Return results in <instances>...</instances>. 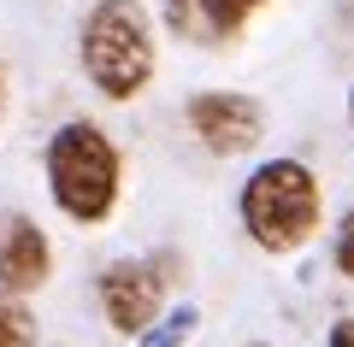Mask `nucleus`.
Segmentation results:
<instances>
[{
	"label": "nucleus",
	"mask_w": 354,
	"mask_h": 347,
	"mask_svg": "<svg viewBox=\"0 0 354 347\" xmlns=\"http://www.w3.org/2000/svg\"><path fill=\"white\" fill-rule=\"evenodd\" d=\"M48 188L71 224H106L118 206V148L101 124L71 118L48 141Z\"/></svg>",
	"instance_id": "nucleus-1"
},
{
	"label": "nucleus",
	"mask_w": 354,
	"mask_h": 347,
	"mask_svg": "<svg viewBox=\"0 0 354 347\" xmlns=\"http://www.w3.org/2000/svg\"><path fill=\"white\" fill-rule=\"evenodd\" d=\"M319 177L301 159H266L242 183V230L266 253H295L319 230Z\"/></svg>",
	"instance_id": "nucleus-2"
},
{
	"label": "nucleus",
	"mask_w": 354,
	"mask_h": 347,
	"mask_svg": "<svg viewBox=\"0 0 354 347\" xmlns=\"http://www.w3.org/2000/svg\"><path fill=\"white\" fill-rule=\"evenodd\" d=\"M83 71L106 100H136L153 77V24L136 0H101L83 24Z\"/></svg>",
	"instance_id": "nucleus-3"
},
{
	"label": "nucleus",
	"mask_w": 354,
	"mask_h": 347,
	"mask_svg": "<svg viewBox=\"0 0 354 347\" xmlns=\"http://www.w3.org/2000/svg\"><path fill=\"white\" fill-rule=\"evenodd\" d=\"M189 130L201 136L207 153L230 159V153H248L254 141L266 136V112L254 95H230V88H213V95L189 100Z\"/></svg>",
	"instance_id": "nucleus-4"
},
{
	"label": "nucleus",
	"mask_w": 354,
	"mask_h": 347,
	"mask_svg": "<svg viewBox=\"0 0 354 347\" xmlns=\"http://www.w3.org/2000/svg\"><path fill=\"white\" fill-rule=\"evenodd\" d=\"M101 312H106L113 330L142 335L153 324V312H160V277L142 259H113L101 271Z\"/></svg>",
	"instance_id": "nucleus-5"
},
{
	"label": "nucleus",
	"mask_w": 354,
	"mask_h": 347,
	"mask_svg": "<svg viewBox=\"0 0 354 347\" xmlns=\"http://www.w3.org/2000/svg\"><path fill=\"white\" fill-rule=\"evenodd\" d=\"M53 271V248L41 236V224L30 212H0V288L30 295Z\"/></svg>",
	"instance_id": "nucleus-6"
},
{
	"label": "nucleus",
	"mask_w": 354,
	"mask_h": 347,
	"mask_svg": "<svg viewBox=\"0 0 354 347\" xmlns=\"http://www.w3.org/2000/svg\"><path fill=\"white\" fill-rule=\"evenodd\" d=\"M195 324H201V312H195V306H177V312H165L160 324H148L136 341H142V347H183V341L195 335Z\"/></svg>",
	"instance_id": "nucleus-7"
},
{
	"label": "nucleus",
	"mask_w": 354,
	"mask_h": 347,
	"mask_svg": "<svg viewBox=\"0 0 354 347\" xmlns=\"http://www.w3.org/2000/svg\"><path fill=\"white\" fill-rule=\"evenodd\" d=\"M36 341V318L18 306L12 288H0V347H30Z\"/></svg>",
	"instance_id": "nucleus-8"
},
{
	"label": "nucleus",
	"mask_w": 354,
	"mask_h": 347,
	"mask_svg": "<svg viewBox=\"0 0 354 347\" xmlns=\"http://www.w3.org/2000/svg\"><path fill=\"white\" fill-rule=\"evenodd\" d=\"M260 6V0H207V18H213V36H236L242 24H248V12Z\"/></svg>",
	"instance_id": "nucleus-9"
},
{
	"label": "nucleus",
	"mask_w": 354,
	"mask_h": 347,
	"mask_svg": "<svg viewBox=\"0 0 354 347\" xmlns=\"http://www.w3.org/2000/svg\"><path fill=\"white\" fill-rule=\"evenodd\" d=\"M337 271L354 283V212H342V224H337Z\"/></svg>",
	"instance_id": "nucleus-10"
},
{
	"label": "nucleus",
	"mask_w": 354,
	"mask_h": 347,
	"mask_svg": "<svg viewBox=\"0 0 354 347\" xmlns=\"http://www.w3.org/2000/svg\"><path fill=\"white\" fill-rule=\"evenodd\" d=\"M330 347H354V318H337V324H330Z\"/></svg>",
	"instance_id": "nucleus-11"
},
{
	"label": "nucleus",
	"mask_w": 354,
	"mask_h": 347,
	"mask_svg": "<svg viewBox=\"0 0 354 347\" xmlns=\"http://www.w3.org/2000/svg\"><path fill=\"white\" fill-rule=\"evenodd\" d=\"M0 118H6V77H0Z\"/></svg>",
	"instance_id": "nucleus-12"
},
{
	"label": "nucleus",
	"mask_w": 354,
	"mask_h": 347,
	"mask_svg": "<svg viewBox=\"0 0 354 347\" xmlns=\"http://www.w3.org/2000/svg\"><path fill=\"white\" fill-rule=\"evenodd\" d=\"M348 118H354V95H348Z\"/></svg>",
	"instance_id": "nucleus-13"
},
{
	"label": "nucleus",
	"mask_w": 354,
	"mask_h": 347,
	"mask_svg": "<svg viewBox=\"0 0 354 347\" xmlns=\"http://www.w3.org/2000/svg\"><path fill=\"white\" fill-rule=\"evenodd\" d=\"M254 347H266V341H254Z\"/></svg>",
	"instance_id": "nucleus-14"
}]
</instances>
